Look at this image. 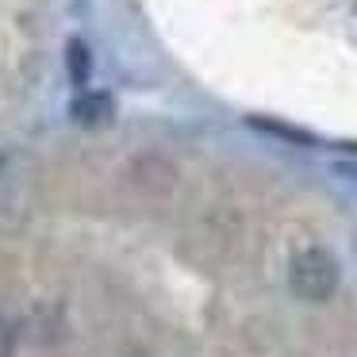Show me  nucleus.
I'll use <instances>...</instances> for the list:
<instances>
[{
	"mask_svg": "<svg viewBox=\"0 0 357 357\" xmlns=\"http://www.w3.org/2000/svg\"><path fill=\"white\" fill-rule=\"evenodd\" d=\"M338 280H342V265L331 250L323 246H311L303 254L292 257V269H288V288L292 296L307 303H323L338 292Z\"/></svg>",
	"mask_w": 357,
	"mask_h": 357,
	"instance_id": "1",
	"label": "nucleus"
},
{
	"mask_svg": "<svg viewBox=\"0 0 357 357\" xmlns=\"http://www.w3.org/2000/svg\"><path fill=\"white\" fill-rule=\"evenodd\" d=\"M70 116L77 127H89V131H96V127H108L112 116H116V104H112L108 93H85L77 96V100L70 104Z\"/></svg>",
	"mask_w": 357,
	"mask_h": 357,
	"instance_id": "2",
	"label": "nucleus"
},
{
	"mask_svg": "<svg viewBox=\"0 0 357 357\" xmlns=\"http://www.w3.org/2000/svg\"><path fill=\"white\" fill-rule=\"evenodd\" d=\"M66 70H70L73 85H89V77H93V50H89V43L70 39V47H66Z\"/></svg>",
	"mask_w": 357,
	"mask_h": 357,
	"instance_id": "3",
	"label": "nucleus"
},
{
	"mask_svg": "<svg viewBox=\"0 0 357 357\" xmlns=\"http://www.w3.org/2000/svg\"><path fill=\"white\" fill-rule=\"evenodd\" d=\"M250 127H257V131H269V135L288 139V142H300V146H311V142H315L307 131H300V127H288V123H277V119H257V116H250Z\"/></svg>",
	"mask_w": 357,
	"mask_h": 357,
	"instance_id": "4",
	"label": "nucleus"
},
{
	"mask_svg": "<svg viewBox=\"0 0 357 357\" xmlns=\"http://www.w3.org/2000/svg\"><path fill=\"white\" fill-rule=\"evenodd\" d=\"M12 346H16V342H12V326L0 319V357H12Z\"/></svg>",
	"mask_w": 357,
	"mask_h": 357,
	"instance_id": "5",
	"label": "nucleus"
},
{
	"mask_svg": "<svg viewBox=\"0 0 357 357\" xmlns=\"http://www.w3.org/2000/svg\"><path fill=\"white\" fill-rule=\"evenodd\" d=\"M0 165H4V158H0Z\"/></svg>",
	"mask_w": 357,
	"mask_h": 357,
	"instance_id": "6",
	"label": "nucleus"
}]
</instances>
